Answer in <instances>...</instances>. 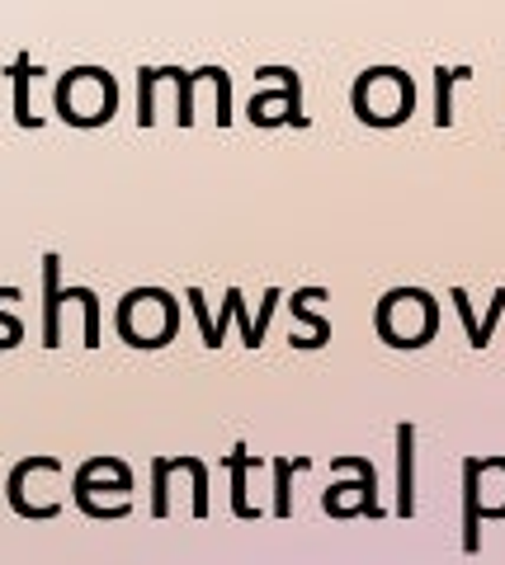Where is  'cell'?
<instances>
[{"mask_svg": "<svg viewBox=\"0 0 505 565\" xmlns=\"http://www.w3.org/2000/svg\"><path fill=\"white\" fill-rule=\"evenodd\" d=\"M434 326H440V311H434V297L425 288H392L378 302V334L397 349L430 344Z\"/></svg>", "mask_w": 505, "mask_h": 565, "instance_id": "obj_4", "label": "cell"}, {"mask_svg": "<svg viewBox=\"0 0 505 565\" xmlns=\"http://www.w3.org/2000/svg\"><path fill=\"white\" fill-rule=\"evenodd\" d=\"M180 316H176V297L166 288H133L124 302H118V334L133 349H161L170 344Z\"/></svg>", "mask_w": 505, "mask_h": 565, "instance_id": "obj_3", "label": "cell"}, {"mask_svg": "<svg viewBox=\"0 0 505 565\" xmlns=\"http://www.w3.org/2000/svg\"><path fill=\"white\" fill-rule=\"evenodd\" d=\"M293 467H298V462H293ZM288 462H274V476H278V514H288V471H293Z\"/></svg>", "mask_w": 505, "mask_h": 565, "instance_id": "obj_11", "label": "cell"}, {"mask_svg": "<svg viewBox=\"0 0 505 565\" xmlns=\"http://www.w3.org/2000/svg\"><path fill=\"white\" fill-rule=\"evenodd\" d=\"M411 424H402L397 444H402V462H397V486H402V514H411Z\"/></svg>", "mask_w": 505, "mask_h": 565, "instance_id": "obj_8", "label": "cell"}, {"mask_svg": "<svg viewBox=\"0 0 505 565\" xmlns=\"http://www.w3.org/2000/svg\"><path fill=\"white\" fill-rule=\"evenodd\" d=\"M29 76H39L24 57L14 62V118H20V128H39V114L29 109Z\"/></svg>", "mask_w": 505, "mask_h": 565, "instance_id": "obj_6", "label": "cell"}, {"mask_svg": "<svg viewBox=\"0 0 505 565\" xmlns=\"http://www.w3.org/2000/svg\"><path fill=\"white\" fill-rule=\"evenodd\" d=\"M434 76H440V81H434V122H449V118H454V114H449V85H454V81H467V76H473V71H434Z\"/></svg>", "mask_w": 505, "mask_h": 565, "instance_id": "obj_7", "label": "cell"}, {"mask_svg": "<svg viewBox=\"0 0 505 565\" xmlns=\"http://www.w3.org/2000/svg\"><path fill=\"white\" fill-rule=\"evenodd\" d=\"M57 114L72 122V128H99V122L114 118L118 104V85L104 66H72L57 81Z\"/></svg>", "mask_w": 505, "mask_h": 565, "instance_id": "obj_1", "label": "cell"}, {"mask_svg": "<svg viewBox=\"0 0 505 565\" xmlns=\"http://www.w3.org/2000/svg\"><path fill=\"white\" fill-rule=\"evenodd\" d=\"M57 255H43V297H48V302H43V344L48 349H57L62 344V326H57V316H62V302H66V297H62V288H57Z\"/></svg>", "mask_w": 505, "mask_h": 565, "instance_id": "obj_5", "label": "cell"}, {"mask_svg": "<svg viewBox=\"0 0 505 565\" xmlns=\"http://www.w3.org/2000/svg\"><path fill=\"white\" fill-rule=\"evenodd\" d=\"M208 71V81L218 85V122H232V90H228V71H218V66H203Z\"/></svg>", "mask_w": 505, "mask_h": 565, "instance_id": "obj_9", "label": "cell"}, {"mask_svg": "<svg viewBox=\"0 0 505 565\" xmlns=\"http://www.w3.org/2000/svg\"><path fill=\"white\" fill-rule=\"evenodd\" d=\"M10 292H14V288H0V302H6ZM0 326H6V340H0V349H10V344H20V340H24V321H14L6 307H0Z\"/></svg>", "mask_w": 505, "mask_h": 565, "instance_id": "obj_10", "label": "cell"}, {"mask_svg": "<svg viewBox=\"0 0 505 565\" xmlns=\"http://www.w3.org/2000/svg\"><path fill=\"white\" fill-rule=\"evenodd\" d=\"M415 104V85L402 66H374L355 81V114L369 128H397L411 118Z\"/></svg>", "mask_w": 505, "mask_h": 565, "instance_id": "obj_2", "label": "cell"}]
</instances>
